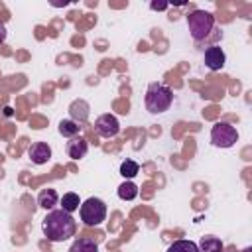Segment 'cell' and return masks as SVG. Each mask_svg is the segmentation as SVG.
I'll list each match as a JSON object with an SVG mask.
<instances>
[{
	"instance_id": "obj_14",
	"label": "cell",
	"mask_w": 252,
	"mask_h": 252,
	"mask_svg": "<svg viewBox=\"0 0 252 252\" xmlns=\"http://www.w3.org/2000/svg\"><path fill=\"white\" fill-rule=\"evenodd\" d=\"M79 207H81V201H79V195H77V193L71 191V193H65V195L61 197V209H63L65 213L71 215V213H75Z\"/></svg>"
},
{
	"instance_id": "obj_21",
	"label": "cell",
	"mask_w": 252,
	"mask_h": 252,
	"mask_svg": "<svg viewBox=\"0 0 252 252\" xmlns=\"http://www.w3.org/2000/svg\"><path fill=\"white\" fill-rule=\"evenodd\" d=\"M242 252H250V248H246V250H242Z\"/></svg>"
},
{
	"instance_id": "obj_12",
	"label": "cell",
	"mask_w": 252,
	"mask_h": 252,
	"mask_svg": "<svg viewBox=\"0 0 252 252\" xmlns=\"http://www.w3.org/2000/svg\"><path fill=\"white\" fill-rule=\"evenodd\" d=\"M81 128L83 126H79L77 122H73L71 118H65V120H61L59 122V134L61 136H65V138H75V136H79V132H81Z\"/></svg>"
},
{
	"instance_id": "obj_17",
	"label": "cell",
	"mask_w": 252,
	"mask_h": 252,
	"mask_svg": "<svg viewBox=\"0 0 252 252\" xmlns=\"http://www.w3.org/2000/svg\"><path fill=\"white\" fill-rule=\"evenodd\" d=\"M165 252H199V246L193 240H175Z\"/></svg>"
},
{
	"instance_id": "obj_15",
	"label": "cell",
	"mask_w": 252,
	"mask_h": 252,
	"mask_svg": "<svg viewBox=\"0 0 252 252\" xmlns=\"http://www.w3.org/2000/svg\"><path fill=\"white\" fill-rule=\"evenodd\" d=\"M118 197H120L122 201H132V199H136V197H138V185L132 183L130 179L124 181V183L118 187Z\"/></svg>"
},
{
	"instance_id": "obj_11",
	"label": "cell",
	"mask_w": 252,
	"mask_h": 252,
	"mask_svg": "<svg viewBox=\"0 0 252 252\" xmlns=\"http://www.w3.org/2000/svg\"><path fill=\"white\" fill-rule=\"evenodd\" d=\"M57 201H59V195H57V191L51 189V187L41 189L39 195H37V205H39L41 209H45V211H51V209L57 205Z\"/></svg>"
},
{
	"instance_id": "obj_1",
	"label": "cell",
	"mask_w": 252,
	"mask_h": 252,
	"mask_svg": "<svg viewBox=\"0 0 252 252\" xmlns=\"http://www.w3.org/2000/svg\"><path fill=\"white\" fill-rule=\"evenodd\" d=\"M41 230L49 242H63V240H69L71 236H75L77 220L63 209H55V211L51 209L41 220Z\"/></svg>"
},
{
	"instance_id": "obj_10",
	"label": "cell",
	"mask_w": 252,
	"mask_h": 252,
	"mask_svg": "<svg viewBox=\"0 0 252 252\" xmlns=\"http://www.w3.org/2000/svg\"><path fill=\"white\" fill-rule=\"evenodd\" d=\"M65 152H67V156L71 159H83L87 156V152H89V142L83 136H75V138H71L67 142Z\"/></svg>"
},
{
	"instance_id": "obj_9",
	"label": "cell",
	"mask_w": 252,
	"mask_h": 252,
	"mask_svg": "<svg viewBox=\"0 0 252 252\" xmlns=\"http://www.w3.org/2000/svg\"><path fill=\"white\" fill-rule=\"evenodd\" d=\"M69 116H71L73 122L85 124V122L89 120V116H91V106H89V102L83 100V98H75V100L69 104Z\"/></svg>"
},
{
	"instance_id": "obj_6",
	"label": "cell",
	"mask_w": 252,
	"mask_h": 252,
	"mask_svg": "<svg viewBox=\"0 0 252 252\" xmlns=\"http://www.w3.org/2000/svg\"><path fill=\"white\" fill-rule=\"evenodd\" d=\"M94 130L98 136L102 138H114L118 132H120V124H118V118L110 112H104L100 114L96 120H94Z\"/></svg>"
},
{
	"instance_id": "obj_3",
	"label": "cell",
	"mask_w": 252,
	"mask_h": 252,
	"mask_svg": "<svg viewBox=\"0 0 252 252\" xmlns=\"http://www.w3.org/2000/svg\"><path fill=\"white\" fill-rule=\"evenodd\" d=\"M79 217L85 226H98L106 220V203L98 197H89L81 203Z\"/></svg>"
},
{
	"instance_id": "obj_7",
	"label": "cell",
	"mask_w": 252,
	"mask_h": 252,
	"mask_svg": "<svg viewBox=\"0 0 252 252\" xmlns=\"http://www.w3.org/2000/svg\"><path fill=\"white\" fill-rule=\"evenodd\" d=\"M28 158L32 159V163L35 165H43L51 159V148L49 144L45 142H33L30 148H28Z\"/></svg>"
},
{
	"instance_id": "obj_8",
	"label": "cell",
	"mask_w": 252,
	"mask_h": 252,
	"mask_svg": "<svg viewBox=\"0 0 252 252\" xmlns=\"http://www.w3.org/2000/svg\"><path fill=\"white\" fill-rule=\"evenodd\" d=\"M224 63H226V55H224L222 47H219V45L207 47V51H205V65L211 71H220L224 67Z\"/></svg>"
},
{
	"instance_id": "obj_4",
	"label": "cell",
	"mask_w": 252,
	"mask_h": 252,
	"mask_svg": "<svg viewBox=\"0 0 252 252\" xmlns=\"http://www.w3.org/2000/svg\"><path fill=\"white\" fill-rule=\"evenodd\" d=\"M187 26H189L191 37L195 41H201V39H205L213 32V28H215V16L211 12H205V10H193L187 16Z\"/></svg>"
},
{
	"instance_id": "obj_18",
	"label": "cell",
	"mask_w": 252,
	"mask_h": 252,
	"mask_svg": "<svg viewBox=\"0 0 252 252\" xmlns=\"http://www.w3.org/2000/svg\"><path fill=\"white\" fill-rule=\"evenodd\" d=\"M138 171H140V165H138V161H134V159H124V161L120 163V175H122L124 179L136 177Z\"/></svg>"
},
{
	"instance_id": "obj_13",
	"label": "cell",
	"mask_w": 252,
	"mask_h": 252,
	"mask_svg": "<svg viewBox=\"0 0 252 252\" xmlns=\"http://www.w3.org/2000/svg\"><path fill=\"white\" fill-rule=\"evenodd\" d=\"M69 252H98V246H96V242L91 240V238H77V240L71 244Z\"/></svg>"
},
{
	"instance_id": "obj_5",
	"label": "cell",
	"mask_w": 252,
	"mask_h": 252,
	"mask_svg": "<svg viewBox=\"0 0 252 252\" xmlns=\"http://www.w3.org/2000/svg\"><path fill=\"white\" fill-rule=\"evenodd\" d=\"M238 142V132L228 122H217L211 128V144L215 148H232Z\"/></svg>"
},
{
	"instance_id": "obj_19",
	"label": "cell",
	"mask_w": 252,
	"mask_h": 252,
	"mask_svg": "<svg viewBox=\"0 0 252 252\" xmlns=\"http://www.w3.org/2000/svg\"><path fill=\"white\" fill-rule=\"evenodd\" d=\"M6 35H8L6 26H4V22H0V43H4V41H6Z\"/></svg>"
},
{
	"instance_id": "obj_16",
	"label": "cell",
	"mask_w": 252,
	"mask_h": 252,
	"mask_svg": "<svg viewBox=\"0 0 252 252\" xmlns=\"http://www.w3.org/2000/svg\"><path fill=\"white\" fill-rule=\"evenodd\" d=\"M197 246H199V252H222V244L215 236H203L201 244H197Z\"/></svg>"
},
{
	"instance_id": "obj_20",
	"label": "cell",
	"mask_w": 252,
	"mask_h": 252,
	"mask_svg": "<svg viewBox=\"0 0 252 252\" xmlns=\"http://www.w3.org/2000/svg\"><path fill=\"white\" fill-rule=\"evenodd\" d=\"M150 8H152V10H165V8H167V4H156V2H152V4H150Z\"/></svg>"
},
{
	"instance_id": "obj_2",
	"label": "cell",
	"mask_w": 252,
	"mask_h": 252,
	"mask_svg": "<svg viewBox=\"0 0 252 252\" xmlns=\"http://www.w3.org/2000/svg\"><path fill=\"white\" fill-rule=\"evenodd\" d=\"M173 102V93L169 87L161 85V83H150L146 89V96H144V104L146 110L152 114H159L165 112Z\"/></svg>"
}]
</instances>
